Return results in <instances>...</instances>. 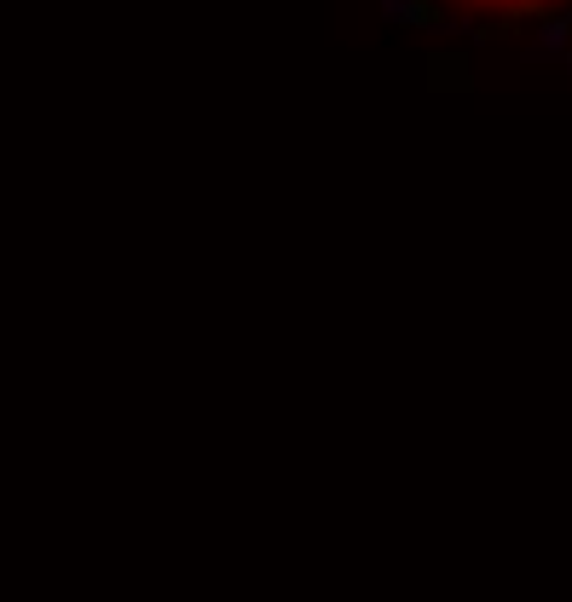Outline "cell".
<instances>
[{"instance_id":"obj_1","label":"cell","mask_w":572,"mask_h":602,"mask_svg":"<svg viewBox=\"0 0 572 602\" xmlns=\"http://www.w3.org/2000/svg\"><path fill=\"white\" fill-rule=\"evenodd\" d=\"M394 24L411 29H439V35H474V41H497V35L532 29V41L549 59L572 52V0H382Z\"/></svg>"}]
</instances>
